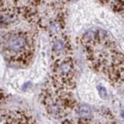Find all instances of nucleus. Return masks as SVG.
<instances>
[{"label":"nucleus","instance_id":"2","mask_svg":"<svg viewBox=\"0 0 124 124\" xmlns=\"http://www.w3.org/2000/svg\"><path fill=\"white\" fill-rule=\"evenodd\" d=\"M0 47L4 57L13 65L27 66L35 51L34 34L28 31L14 30L2 34Z\"/></svg>","mask_w":124,"mask_h":124},{"label":"nucleus","instance_id":"4","mask_svg":"<svg viewBox=\"0 0 124 124\" xmlns=\"http://www.w3.org/2000/svg\"><path fill=\"white\" fill-rule=\"evenodd\" d=\"M51 39V57L57 60L69 56L72 54V43L68 35L64 32H57L50 36Z\"/></svg>","mask_w":124,"mask_h":124},{"label":"nucleus","instance_id":"1","mask_svg":"<svg viewBox=\"0 0 124 124\" xmlns=\"http://www.w3.org/2000/svg\"><path fill=\"white\" fill-rule=\"evenodd\" d=\"M81 42L93 69L105 75L113 84H122L123 54L108 34L102 30L88 31Z\"/></svg>","mask_w":124,"mask_h":124},{"label":"nucleus","instance_id":"5","mask_svg":"<svg viewBox=\"0 0 124 124\" xmlns=\"http://www.w3.org/2000/svg\"><path fill=\"white\" fill-rule=\"evenodd\" d=\"M4 124H36L29 113L22 110L8 111L3 116Z\"/></svg>","mask_w":124,"mask_h":124},{"label":"nucleus","instance_id":"6","mask_svg":"<svg viewBox=\"0 0 124 124\" xmlns=\"http://www.w3.org/2000/svg\"><path fill=\"white\" fill-rule=\"evenodd\" d=\"M111 3V7L113 8V10L116 13H119L122 14L123 12V2L122 1H112Z\"/></svg>","mask_w":124,"mask_h":124},{"label":"nucleus","instance_id":"3","mask_svg":"<svg viewBox=\"0 0 124 124\" xmlns=\"http://www.w3.org/2000/svg\"><path fill=\"white\" fill-rule=\"evenodd\" d=\"M77 83L76 64L72 57L66 56L54 60L51 72V85L59 92L74 90Z\"/></svg>","mask_w":124,"mask_h":124},{"label":"nucleus","instance_id":"7","mask_svg":"<svg viewBox=\"0 0 124 124\" xmlns=\"http://www.w3.org/2000/svg\"><path fill=\"white\" fill-rule=\"evenodd\" d=\"M4 98H5V94L3 93V91L0 90V109L2 107V103H3V101H4Z\"/></svg>","mask_w":124,"mask_h":124}]
</instances>
